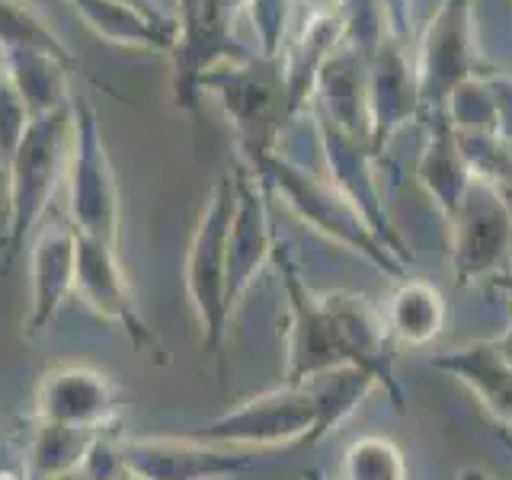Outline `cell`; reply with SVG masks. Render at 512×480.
Returning a JSON list of instances; mask_svg holds the SVG:
<instances>
[{
	"mask_svg": "<svg viewBox=\"0 0 512 480\" xmlns=\"http://www.w3.org/2000/svg\"><path fill=\"white\" fill-rule=\"evenodd\" d=\"M29 311L23 320V336H39L77 292V231L71 221H52L32 240L29 256Z\"/></svg>",
	"mask_w": 512,
	"mask_h": 480,
	"instance_id": "5bb4252c",
	"label": "cell"
},
{
	"mask_svg": "<svg viewBox=\"0 0 512 480\" xmlns=\"http://www.w3.org/2000/svg\"><path fill=\"white\" fill-rule=\"evenodd\" d=\"M295 0H247L250 26L256 36V55L279 58L285 52V29L292 20Z\"/></svg>",
	"mask_w": 512,
	"mask_h": 480,
	"instance_id": "d4e9b609",
	"label": "cell"
},
{
	"mask_svg": "<svg viewBox=\"0 0 512 480\" xmlns=\"http://www.w3.org/2000/svg\"><path fill=\"white\" fill-rule=\"evenodd\" d=\"M234 215V176L221 173L205 199L196 231H192L186 250V295L192 314L202 330V352L218 365L224 359V340H228L231 311L224 292H228V231Z\"/></svg>",
	"mask_w": 512,
	"mask_h": 480,
	"instance_id": "3957f363",
	"label": "cell"
},
{
	"mask_svg": "<svg viewBox=\"0 0 512 480\" xmlns=\"http://www.w3.org/2000/svg\"><path fill=\"white\" fill-rule=\"evenodd\" d=\"M487 74V84L493 90V100H496V119H500V135L506 144H512V77L500 74V71H484Z\"/></svg>",
	"mask_w": 512,
	"mask_h": 480,
	"instance_id": "4316f807",
	"label": "cell"
},
{
	"mask_svg": "<svg viewBox=\"0 0 512 480\" xmlns=\"http://www.w3.org/2000/svg\"><path fill=\"white\" fill-rule=\"evenodd\" d=\"M58 480H87L84 474H71V477H58Z\"/></svg>",
	"mask_w": 512,
	"mask_h": 480,
	"instance_id": "4dcf8cb0",
	"label": "cell"
},
{
	"mask_svg": "<svg viewBox=\"0 0 512 480\" xmlns=\"http://www.w3.org/2000/svg\"><path fill=\"white\" fill-rule=\"evenodd\" d=\"M426 125H429V141L420 157L416 176H420V183L429 189V196H436L445 218H452L474 180V173L458 148V135L445 112L442 116H426Z\"/></svg>",
	"mask_w": 512,
	"mask_h": 480,
	"instance_id": "e0dca14e",
	"label": "cell"
},
{
	"mask_svg": "<svg viewBox=\"0 0 512 480\" xmlns=\"http://www.w3.org/2000/svg\"><path fill=\"white\" fill-rule=\"evenodd\" d=\"M468 480H493V477H484V474H468Z\"/></svg>",
	"mask_w": 512,
	"mask_h": 480,
	"instance_id": "1f68e13d",
	"label": "cell"
},
{
	"mask_svg": "<svg viewBox=\"0 0 512 480\" xmlns=\"http://www.w3.org/2000/svg\"><path fill=\"white\" fill-rule=\"evenodd\" d=\"M199 93H215L224 116L231 119L240 154L250 160L276 151L285 119V77L279 58L253 55L244 61H224L199 80Z\"/></svg>",
	"mask_w": 512,
	"mask_h": 480,
	"instance_id": "277c9868",
	"label": "cell"
},
{
	"mask_svg": "<svg viewBox=\"0 0 512 480\" xmlns=\"http://www.w3.org/2000/svg\"><path fill=\"white\" fill-rule=\"evenodd\" d=\"M295 4L308 10V16H330V13H340L346 0H295Z\"/></svg>",
	"mask_w": 512,
	"mask_h": 480,
	"instance_id": "f1b7e54d",
	"label": "cell"
},
{
	"mask_svg": "<svg viewBox=\"0 0 512 480\" xmlns=\"http://www.w3.org/2000/svg\"><path fill=\"white\" fill-rule=\"evenodd\" d=\"M247 0H176V45H173V103L196 116L199 80L224 61H244L256 52L234 39V16Z\"/></svg>",
	"mask_w": 512,
	"mask_h": 480,
	"instance_id": "8992f818",
	"label": "cell"
},
{
	"mask_svg": "<svg viewBox=\"0 0 512 480\" xmlns=\"http://www.w3.org/2000/svg\"><path fill=\"white\" fill-rule=\"evenodd\" d=\"M384 10H388V26L391 32L400 39V42H407V32H410V0H384Z\"/></svg>",
	"mask_w": 512,
	"mask_h": 480,
	"instance_id": "83f0119b",
	"label": "cell"
},
{
	"mask_svg": "<svg viewBox=\"0 0 512 480\" xmlns=\"http://www.w3.org/2000/svg\"><path fill=\"white\" fill-rule=\"evenodd\" d=\"M4 55H7L13 87L20 93L29 116H42V112L61 109L74 100V93L68 87V71L74 64L48 52H36V48H10Z\"/></svg>",
	"mask_w": 512,
	"mask_h": 480,
	"instance_id": "d6986e66",
	"label": "cell"
},
{
	"mask_svg": "<svg viewBox=\"0 0 512 480\" xmlns=\"http://www.w3.org/2000/svg\"><path fill=\"white\" fill-rule=\"evenodd\" d=\"M234 176V215L228 231V311L234 317L237 304L244 301L256 276L276 253V228L269 218V189L250 167L231 170Z\"/></svg>",
	"mask_w": 512,
	"mask_h": 480,
	"instance_id": "7c38bea8",
	"label": "cell"
},
{
	"mask_svg": "<svg viewBox=\"0 0 512 480\" xmlns=\"http://www.w3.org/2000/svg\"><path fill=\"white\" fill-rule=\"evenodd\" d=\"M26 119H29V112L20 100V93L13 87L7 55H4V48H0V160H4V164L23 135Z\"/></svg>",
	"mask_w": 512,
	"mask_h": 480,
	"instance_id": "484cf974",
	"label": "cell"
},
{
	"mask_svg": "<svg viewBox=\"0 0 512 480\" xmlns=\"http://www.w3.org/2000/svg\"><path fill=\"white\" fill-rule=\"evenodd\" d=\"M68 4L109 45L148 48V52H164V55H170L176 45V29H180L176 20L157 23L151 16L138 13L135 7L119 4V0H68Z\"/></svg>",
	"mask_w": 512,
	"mask_h": 480,
	"instance_id": "2e32d148",
	"label": "cell"
},
{
	"mask_svg": "<svg viewBox=\"0 0 512 480\" xmlns=\"http://www.w3.org/2000/svg\"><path fill=\"white\" fill-rule=\"evenodd\" d=\"M68 221L77 234L119 247V180L100 135V119L87 96H74V151L68 167Z\"/></svg>",
	"mask_w": 512,
	"mask_h": 480,
	"instance_id": "5b68a950",
	"label": "cell"
},
{
	"mask_svg": "<svg viewBox=\"0 0 512 480\" xmlns=\"http://www.w3.org/2000/svg\"><path fill=\"white\" fill-rule=\"evenodd\" d=\"M432 365L452 368L461 381L471 384L477 397L484 400L496 416L512 420V359L503 349L474 343L464 349H452V356H445Z\"/></svg>",
	"mask_w": 512,
	"mask_h": 480,
	"instance_id": "44dd1931",
	"label": "cell"
},
{
	"mask_svg": "<svg viewBox=\"0 0 512 480\" xmlns=\"http://www.w3.org/2000/svg\"><path fill=\"white\" fill-rule=\"evenodd\" d=\"M0 48H36L48 52L68 64H77V58L61 45V39L48 29L23 0H0Z\"/></svg>",
	"mask_w": 512,
	"mask_h": 480,
	"instance_id": "603a6c76",
	"label": "cell"
},
{
	"mask_svg": "<svg viewBox=\"0 0 512 480\" xmlns=\"http://www.w3.org/2000/svg\"><path fill=\"white\" fill-rule=\"evenodd\" d=\"M304 480H308V477H304Z\"/></svg>",
	"mask_w": 512,
	"mask_h": 480,
	"instance_id": "d590c367",
	"label": "cell"
},
{
	"mask_svg": "<svg viewBox=\"0 0 512 480\" xmlns=\"http://www.w3.org/2000/svg\"><path fill=\"white\" fill-rule=\"evenodd\" d=\"M119 458L132 480H231L256 468L244 448L199 436H128L119 439Z\"/></svg>",
	"mask_w": 512,
	"mask_h": 480,
	"instance_id": "30bf717a",
	"label": "cell"
},
{
	"mask_svg": "<svg viewBox=\"0 0 512 480\" xmlns=\"http://www.w3.org/2000/svg\"><path fill=\"white\" fill-rule=\"evenodd\" d=\"M506 445H509V452H512V439L509 436H506Z\"/></svg>",
	"mask_w": 512,
	"mask_h": 480,
	"instance_id": "e575fe53",
	"label": "cell"
},
{
	"mask_svg": "<svg viewBox=\"0 0 512 480\" xmlns=\"http://www.w3.org/2000/svg\"><path fill=\"white\" fill-rule=\"evenodd\" d=\"M0 250H7V237H4V231H0Z\"/></svg>",
	"mask_w": 512,
	"mask_h": 480,
	"instance_id": "d6a6232c",
	"label": "cell"
},
{
	"mask_svg": "<svg viewBox=\"0 0 512 480\" xmlns=\"http://www.w3.org/2000/svg\"><path fill=\"white\" fill-rule=\"evenodd\" d=\"M7 173V164H4V160H0V176H4Z\"/></svg>",
	"mask_w": 512,
	"mask_h": 480,
	"instance_id": "836d02e7",
	"label": "cell"
},
{
	"mask_svg": "<svg viewBox=\"0 0 512 480\" xmlns=\"http://www.w3.org/2000/svg\"><path fill=\"white\" fill-rule=\"evenodd\" d=\"M420 116V84L407 42L388 36L368 61V144L381 154L400 125Z\"/></svg>",
	"mask_w": 512,
	"mask_h": 480,
	"instance_id": "9a60e30c",
	"label": "cell"
},
{
	"mask_svg": "<svg viewBox=\"0 0 512 480\" xmlns=\"http://www.w3.org/2000/svg\"><path fill=\"white\" fill-rule=\"evenodd\" d=\"M317 400L308 384H282L263 394L237 400L212 423H205L192 436L231 445V448H279L308 442L314 445Z\"/></svg>",
	"mask_w": 512,
	"mask_h": 480,
	"instance_id": "52a82bcc",
	"label": "cell"
},
{
	"mask_svg": "<svg viewBox=\"0 0 512 480\" xmlns=\"http://www.w3.org/2000/svg\"><path fill=\"white\" fill-rule=\"evenodd\" d=\"M452 224V266L455 279L468 285L474 279L496 276L512 260V215L490 186L471 180Z\"/></svg>",
	"mask_w": 512,
	"mask_h": 480,
	"instance_id": "8fae6325",
	"label": "cell"
},
{
	"mask_svg": "<svg viewBox=\"0 0 512 480\" xmlns=\"http://www.w3.org/2000/svg\"><path fill=\"white\" fill-rule=\"evenodd\" d=\"M381 314L394 343L423 346L436 340L445 327V298L436 285L423 279H407L397 285V292Z\"/></svg>",
	"mask_w": 512,
	"mask_h": 480,
	"instance_id": "ffe728a7",
	"label": "cell"
},
{
	"mask_svg": "<svg viewBox=\"0 0 512 480\" xmlns=\"http://www.w3.org/2000/svg\"><path fill=\"white\" fill-rule=\"evenodd\" d=\"M74 151V100L61 109L29 116L16 148L7 157V256L23 250L26 237L39 228L58 186L68 180Z\"/></svg>",
	"mask_w": 512,
	"mask_h": 480,
	"instance_id": "6da1fadb",
	"label": "cell"
},
{
	"mask_svg": "<svg viewBox=\"0 0 512 480\" xmlns=\"http://www.w3.org/2000/svg\"><path fill=\"white\" fill-rule=\"evenodd\" d=\"M420 84V116H442L448 96L468 77L474 64V0H442L413 55Z\"/></svg>",
	"mask_w": 512,
	"mask_h": 480,
	"instance_id": "9c48e42d",
	"label": "cell"
},
{
	"mask_svg": "<svg viewBox=\"0 0 512 480\" xmlns=\"http://www.w3.org/2000/svg\"><path fill=\"white\" fill-rule=\"evenodd\" d=\"M346 480H407L400 452L388 439H362L346 452Z\"/></svg>",
	"mask_w": 512,
	"mask_h": 480,
	"instance_id": "cb8c5ba5",
	"label": "cell"
},
{
	"mask_svg": "<svg viewBox=\"0 0 512 480\" xmlns=\"http://www.w3.org/2000/svg\"><path fill=\"white\" fill-rule=\"evenodd\" d=\"M250 167L260 180L266 183V189H276L282 202L292 208V212L311 224L314 231H320L324 237L336 240L356 253H365L375 266H381L384 272H394L400 276L404 272V260L384 247V240L372 231L368 218L356 208L346 192L336 189L330 180H320V176L308 173L304 167H298L292 157H285L279 151H269L263 157L250 160Z\"/></svg>",
	"mask_w": 512,
	"mask_h": 480,
	"instance_id": "7a4b0ae2",
	"label": "cell"
},
{
	"mask_svg": "<svg viewBox=\"0 0 512 480\" xmlns=\"http://www.w3.org/2000/svg\"><path fill=\"white\" fill-rule=\"evenodd\" d=\"M74 295L100 320L119 327L125 333V340L135 346L138 356H144L154 365L170 362L160 333L148 324V317L138 308V298L122 269L116 244L77 234V292Z\"/></svg>",
	"mask_w": 512,
	"mask_h": 480,
	"instance_id": "ba28073f",
	"label": "cell"
},
{
	"mask_svg": "<svg viewBox=\"0 0 512 480\" xmlns=\"http://www.w3.org/2000/svg\"><path fill=\"white\" fill-rule=\"evenodd\" d=\"M0 480H26V474H20V471H0Z\"/></svg>",
	"mask_w": 512,
	"mask_h": 480,
	"instance_id": "f546056e",
	"label": "cell"
},
{
	"mask_svg": "<svg viewBox=\"0 0 512 480\" xmlns=\"http://www.w3.org/2000/svg\"><path fill=\"white\" fill-rule=\"evenodd\" d=\"M103 429H77L61 423H42L26 442V480H58L84 471Z\"/></svg>",
	"mask_w": 512,
	"mask_h": 480,
	"instance_id": "ac0fdd59",
	"label": "cell"
},
{
	"mask_svg": "<svg viewBox=\"0 0 512 480\" xmlns=\"http://www.w3.org/2000/svg\"><path fill=\"white\" fill-rule=\"evenodd\" d=\"M122 388L93 365H55L36 384V420L77 429H112L122 410Z\"/></svg>",
	"mask_w": 512,
	"mask_h": 480,
	"instance_id": "4fadbf2b",
	"label": "cell"
},
{
	"mask_svg": "<svg viewBox=\"0 0 512 480\" xmlns=\"http://www.w3.org/2000/svg\"><path fill=\"white\" fill-rule=\"evenodd\" d=\"M311 388L314 400H317V429H314V442L324 439L330 429L340 426L346 416L359 407V400L368 397V391L375 388V378L362 372V368H330V372L317 375L311 381H304Z\"/></svg>",
	"mask_w": 512,
	"mask_h": 480,
	"instance_id": "7402d4cb",
	"label": "cell"
}]
</instances>
